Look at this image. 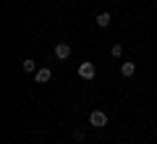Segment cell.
Returning a JSON list of instances; mask_svg holds the SVG:
<instances>
[{
  "label": "cell",
  "mask_w": 157,
  "mask_h": 144,
  "mask_svg": "<svg viewBox=\"0 0 157 144\" xmlns=\"http://www.w3.org/2000/svg\"><path fill=\"white\" fill-rule=\"evenodd\" d=\"M78 76L84 79V81H92V79L97 76V66L92 60H84V63H78Z\"/></svg>",
  "instance_id": "obj_1"
},
{
  "label": "cell",
  "mask_w": 157,
  "mask_h": 144,
  "mask_svg": "<svg viewBox=\"0 0 157 144\" xmlns=\"http://www.w3.org/2000/svg\"><path fill=\"white\" fill-rule=\"evenodd\" d=\"M89 126L105 128V126H107V113H105V110H92V113H89Z\"/></svg>",
  "instance_id": "obj_2"
},
{
  "label": "cell",
  "mask_w": 157,
  "mask_h": 144,
  "mask_svg": "<svg viewBox=\"0 0 157 144\" xmlns=\"http://www.w3.org/2000/svg\"><path fill=\"white\" fill-rule=\"evenodd\" d=\"M52 53H55L58 60H68V58H71V45H68V42H58Z\"/></svg>",
  "instance_id": "obj_3"
},
{
  "label": "cell",
  "mask_w": 157,
  "mask_h": 144,
  "mask_svg": "<svg viewBox=\"0 0 157 144\" xmlns=\"http://www.w3.org/2000/svg\"><path fill=\"white\" fill-rule=\"evenodd\" d=\"M50 79H52L50 68H37V73H34V81H37V84H47Z\"/></svg>",
  "instance_id": "obj_4"
},
{
  "label": "cell",
  "mask_w": 157,
  "mask_h": 144,
  "mask_svg": "<svg viewBox=\"0 0 157 144\" xmlns=\"http://www.w3.org/2000/svg\"><path fill=\"white\" fill-rule=\"evenodd\" d=\"M134 73H136V63H134V60L121 63V76H123V79H131Z\"/></svg>",
  "instance_id": "obj_5"
},
{
  "label": "cell",
  "mask_w": 157,
  "mask_h": 144,
  "mask_svg": "<svg viewBox=\"0 0 157 144\" xmlns=\"http://www.w3.org/2000/svg\"><path fill=\"white\" fill-rule=\"evenodd\" d=\"M110 24H113V16H110V13H107V11L97 13V26H100V29H107V26H110Z\"/></svg>",
  "instance_id": "obj_6"
},
{
  "label": "cell",
  "mask_w": 157,
  "mask_h": 144,
  "mask_svg": "<svg viewBox=\"0 0 157 144\" xmlns=\"http://www.w3.org/2000/svg\"><path fill=\"white\" fill-rule=\"evenodd\" d=\"M21 68H24L26 73H37V63H34L32 58H26V60H21Z\"/></svg>",
  "instance_id": "obj_7"
},
{
  "label": "cell",
  "mask_w": 157,
  "mask_h": 144,
  "mask_svg": "<svg viewBox=\"0 0 157 144\" xmlns=\"http://www.w3.org/2000/svg\"><path fill=\"white\" fill-rule=\"evenodd\" d=\"M110 55H113V58H121V55H123V45H121V42H115V45L110 47Z\"/></svg>",
  "instance_id": "obj_8"
}]
</instances>
